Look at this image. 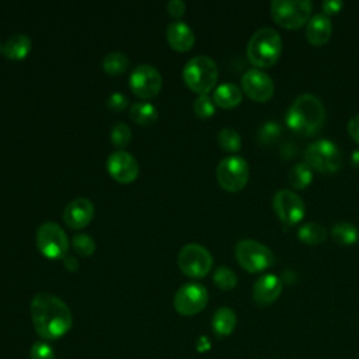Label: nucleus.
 I'll use <instances>...</instances> for the list:
<instances>
[{
    "label": "nucleus",
    "instance_id": "1",
    "mask_svg": "<svg viewBox=\"0 0 359 359\" xmlns=\"http://www.w3.org/2000/svg\"><path fill=\"white\" fill-rule=\"evenodd\" d=\"M29 313L34 328L43 341L63 337L73 324V314L69 306L60 297L48 292H41L34 296Z\"/></svg>",
    "mask_w": 359,
    "mask_h": 359
},
{
    "label": "nucleus",
    "instance_id": "2",
    "mask_svg": "<svg viewBox=\"0 0 359 359\" xmlns=\"http://www.w3.org/2000/svg\"><path fill=\"white\" fill-rule=\"evenodd\" d=\"M324 121L325 107L317 95L310 93L296 97L286 114L287 126L302 136H311L320 132Z\"/></svg>",
    "mask_w": 359,
    "mask_h": 359
},
{
    "label": "nucleus",
    "instance_id": "3",
    "mask_svg": "<svg viewBox=\"0 0 359 359\" xmlns=\"http://www.w3.org/2000/svg\"><path fill=\"white\" fill-rule=\"evenodd\" d=\"M282 52V38L276 29L262 27L257 29L248 43L247 56L255 67H269L279 59Z\"/></svg>",
    "mask_w": 359,
    "mask_h": 359
},
{
    "label": "nucleus",
    "instance_id": "4",
    "mask_svg": "<svg viewBox=\"0 0 359 359\" xmlns=\"http://www.w3.org/2000/svg\"><path fill=\"white\" fill-rule=\"evenodd\" d=\"M217 65L208 55L192 56L182 69L185 84L198 94H208L217 80Z\"/></svg>",
    "mask_w": 359,
    "mask_h": 359
},
{
    "label": "nucleus",
    "instance_id": "5",
    "mask_svg": "<svg viewBox=\"0 0 359 359\" xmlns=\"http://www.w3.org/2000/svg\"><path fill=\"white\" fill-rule=\"evenodd\" d=\"M304 163L323 174L337 172L342 165V153L338 144L330 139H318L304 150Z\"/></svg>",
    "mask_w": 359,
    "mask_h": 359
},
{
    "label": "nucleus",
    "instance_id": "6",
    "mask_svg": "<svg viewBox=\"0 0 359 359\" xmlns=\"http://www.w3.org/2000/svg\"><path fill=\"white\" fill-rule=\"evenodd\" d=\"M237 262L248 272H261L275 262L273 252L262 243L252 238H243L234 247Z\"/></svg>",
    "mask_w": 359,
    "mask_h": 359
},
{
    "label": "nucleus",
    "instance_id": "7",
    "mask_svg": "<svg viewBox=\"0 0 359 359\" xmlns=\"http://www.w3.org/2000/svg\"><path fill=\"white\" fill-rule=\"evenodd\" d=\"M313 3L310 0H273L271 15L282 27L296 29L311 17Z\"/></svg>",
    "mask_w": 359,
    "mask_h": 359
},
{
    "label": "nucleus",
    "instance_id": "8",
    "mask_svg": "<svg viewBox=\"0 0 359 359\" xmlns=\"http://www.w3.org/2000/svg\"><path fill=\"white\" fill-rule=\"evenodd\" d=\"M248 163L237 154L223 157L216 167V178L220 187L229 192L241 191L248 182Z\"/></svg>",
    "mask_w": 359,
    "mask_h": 359
},
{
    "label": "nucleus",
    "instance_id": "9",
    "mask_svg": "<svg viewBox=\"0 0 359 359\" xmlns=\"http://www.w3.org/2000/svg\"><path fill=\"white\" fill-rule=\"evenodd\" d=\"M36 247L48 258H65L69 250V237L56 222H43L36 229Z\"/></svg>",
    "mask_w": 359,
    "mask_h": 359
},
{
    "label": "nucleus",
    "instance_id": "10",
    "mask_svg": "<svg viewBox=\"0 0 359 359\" xmlns=\"http://www.w3.org/2000/svg\"><path fill=\"white\" fill-rule=\"evenodd\" d=\"M180 269L191 278H203L212 269L213 257L210 251L198 243L185 244L178 252Z\"/></svg>",
    "mask_w": 359,
    "mask_h": 359
},
{
    "label": "nucleus",
    "instance_id": "11",
    "mask_svg": "<svg viewBox=\"0 0 359 359\" xmlns=\"http://www.w3.org/2000/svg\"><path fill=\"white\" fill-rule=\"evenodd\" d=\"M208 289L199 282H188L182 285L174 294V309L182 316H194L208 304Z\"/></svg>",
    "mask_w": 359,
    "mask_h": 359
},
{
    "label": "nucleus",
    "instance_id": "12",
    "mask_svg": "<svg viewBox=\"0 0 359 359\" xmlns=\"http://www.w3.org/2000/svg\"><path fill=\"white\" fill-rule=\"evenodd\" d=\"M272 206L279 220L286 226L300 223L306 213L303 199L290 189L276 191L272 198Z\"/></svg>",
    "mask_w": 359,
    "mask_h": 359
},
{
    "label": "nucleus",
    "instance_id": "13",
    "mask_svg": "<svg viewBox=\"0 0 359 359\" xmlns=\"http://www.w3.org/2000/svg\"><path fill=\"white\" fill-rule=\"evenodd\" d=\"M163 86V77L160 72L147 63L137 65L129 74V87L140 98L154 97Z\"/></svg>",
    "mask_w": 359,
    "mask_h": 359
},
{
    "label": "nucleus",
    "instance_id": "14",
    "mask_svg": "<svg viewBox=\"0 0 359 359\" xmlns=\"http://www.w3.org/2000/svg\"><path fill=\"white\" fill-rule=\"evenodd\" d=\"M241 87L244 93L254 101H268L273 95V81L269 74L258 67H251L241 76Z\"/></svg>",
    "mask_w": 359,
    "mask_h": 359
},
{
    "label": "nucleus",
    "instance_id": "15",
    "mask_svg": "<svg viewBox=\"0 0 359 359\" xmlns=\"http://www.w3.org/2000/svg\"><path fill=\"white\" fill-rule=\"evenodd\" d=\"M107 168L112 178L119 182H132L139 174L137 160L126 150H116L107 158Z\"/></svg>",
    "mask_w": 359,
    "mask_h": 359
},
{
    "label": "nucleus",
    "instance_id": "16",
    "mask_svg": "<svg viewBox=\"0 0 359 359\" xmlns=\"http://www.w3.org/2000/svg\"><path fill=\"white\" fill-rule=\"evenodd\" d=\"M94 216V205L88 198L79 196L72 199L65 210H63V219L66 224L72 229H83L86 227Z\"/></svg>",
    "mask_w": 359,
    "mask_h": 359
},
{
    "label": "nucleus",
    "instance_id": "17",
    "mask_svg": "<svg viewBox=\"0 0 359 359\" xmlns=\"http://www.w3.org/2000/svg\"><path fill=\"white\" fill-rule=\"evenodd\" d=\"M282 292V280L275 273H265L259 276L254 286H252V299L254 302L261 306H269L272 304Z\"/></svg>",
    "mask_w": 359,
    "mask_h": 359
},
{
    "label": "nucleus",
    "instance_id": "18",
    "mask_svg": "<svg viewBox=\"0 0 359 359\" xmlns=\"http://www.w3.org/2000/svg\"><path fill=\"white\" fill-rule=\"evenodd\" d=\"M332 34L331 18L324 13H316L306 25V36L311 45H324Z\"/></svg>",
    "mask_w": 359,
    "mask_h": 359
},
{
    "label": "nucleus",
    "instance_id": "19",
    "mask_svg": "<svg viewBox=\"0 0 359 359\" xmlns=\"http://www.w3.org/2000/svg\"><path fill=\"white\" fill-rule=\"evenodd\" d=\"M167 41L175 50H188L195 42L194 29L182 20H175L167 27Z\"/></svg>",
    "mask_w": 359,
    "mask_h": 359
},
{
    "label": "nucleus",
    "instance_id": "20",
    "mask_svg": "<svg viewBox=\"0 0 359 359\" xmlns=\"http://www.w3.org/2000/svg\"><path fill=\"white\" fill-rule=\"evenodd\" d=\"M31 45V38L27 34L17 32L6 39L1 46V52L10 60H21L29 53Z\"/></svg>",
    "mask_w": 359,
    "mask_h": 359
},
{
    "label": "nucleus",
    "instance_id": "21",
    "mask_svg": "<svg viewBox=\"0 0 359 359\" xmlns=\"http://www.w3.org/2000/svg\"><path fill=\"white\" fill-rule=\"evenodd\" d=\"M243 93L234 83L226 81L219 84L213 91V101L222 108H233L241 102Z\"/></svg>",
    "mask_w": 359,
    "mask_h": 359
},
{
    "label": "nucleus",
    "instance_id": "22",
    "mask_svg": "<svg viewBox=\"0 0 359 359\" xmlns=\"http://www.w3.org/2000/svg\"><path fill=\"white\" fill-rule=\"evenodd\" d=\"M237 324V316L230 307H219L212 317V328L216 335L227 337L230 335Z\"/></svg>",
    "mask_w": 359,
    "mask_h": 359
},
{
    "label": "nucleus",
    "instance_id": "23",
    "mask_svg": "<svg viewBox=\"0 0 359 359\" xmlns=\"http://www.w3.org/2000/svg\"><path fill=\"white\" fill-rule=\"evenodd\" d=\"M299 240L307 245H318L327 238V229L318 222H309L299 227Z\"/></svg>",
    "mask_w": 359,
    "mask_h": 359
},
{
    "label": "nucleus",
    "instance_id": "24",
    "mask_svg": "<svg viewBox=\"0 0 359 359\" xmlns=\"http://www.w3.org/2000/svg\"><path fill=\"white\" fill-rule=\"evenodd\" d=\"M331 236L339 245H352L359 240V229L351 222H338L332 224Z\"/></svg>",
    "mask_w": 359,
    "mask_h": 359
},
{
    "label": "nucleus",
    "instance_id": "25",
    "mask_svg": "<svg viewBox=\"0 0 359 359\" xmlns=\"http://www.w3.org/2000/svg\"><path fill=\"white\" fill-rule=\"evenodd\" d=\"M129 115L139 125H150L157 119L158 112L151 102L136 101L130 105Z\"/></svg>",
    "mask_w": 359,
    "mask_h": 359
},
{
    "label": "nucleus",
    "instance_id": "26",
    "mask_svg": "<svg viewBox=\"0 0 359 359\" xmlns=\"http://www.w3.org/2000/svg\"><path fill=\"white\" fill-rule=\"evenodd\" d=\"M287 178H289L290 185L294 189H303V188H306L311 182V180H313V170L304 161H300V163H296L289 170Z\"/></svg>",
    "mask_w": 359,
    "mask_h": 359
},
{
    "label": "nucleus",
    "instance_id": "27",
    "mask_svg": "<svg viewBox=\"0 0 359 359\" xmlns=\"http://www.w3.org/2000/svg\"><path fill=\"white\" fill-rule=\"evenodd\" d=\"M102 67L109 74H121L129 67V57L119 50L109 52L102 57Z\"/></svg>",
    "mask_w": 359,
    "mask_h": 359
},
{
    "label": "nucleus",
    "instance_id": "28",
    "mask_svg": "<svg viewBox=\"0 0 359 359\" xmlns=\"http://www.w3.org/2000/svg\"><path fill=\"white\" fill-rule=\"evenodd\" d=\"M282 133V125L276 121H266L264 122L257 132V137L258 142L264 146L272 144Z\"/></svg>",
    "mask_w": 359,
    "mask_h": 359
},
{
    "label": "nucleus",
    "instance_id": "29",
    "mask_svg": "<svg viewBox=\"0 0 359 359\" xmlns=\"http://www.w3.org/2000/svg\"><path fill=\"white\" fill-rule=\"evenodd\" d=\"M217 143L227 151H237L241 147V137L236 129L223 128L217 132Z\"/></svg>",
    "mask_w": 359,
    "mask_h": 359
},
{
    "label": "nucleus",
    "instance_id": "30",
    "mask_svg": "<svg viewBox=\"0 0 359 359\" xmlns=\"http://www.w3.org/2000/svg\"><path fill=\"white\" fill-rule=\"evenodd\" d=\"M215 285L222 290H230L237 285V275L229 266H219L213 273Z\"/></svg>",
    "mask_w": 359,
    "mask_h": 359
},
{
    "label": "nucleus",
    "instance_id": "31",
    "mask_svg": "<svg viewBox=\"0 0 359 359\" xmlns=\"http://www.w3.org/2000/svg\"><path fill=\"white\" fill-rule=\"evenodd\" d=\"M72 244H73L74 251L80 255H84V257H88L95 251V241L87 233L74 234L73 240H72Z\"/></svg>",
    "mask_w": 359,
    "mask_h": 359
},
{
    "label": "nucleus",
    "instance_id": "32",
    "mask_svg": "<svg viewBox=\"0 0 359 359\" xmlns=\"http://www.w3.org/2000/svg\"><path fill=\"white\" fill-rule=\"evenodd\" d=\"M216 104L213 101V97L209 94H199L194 100V112L201 118H209L215 114Z\"/></svg>",
    "mask_w": 359,
    "mask_h": 359
},
{
    "label": "nucleus",
    "instance_id": "33",
    "mask_svg": "<svg viewBox=\"0 0 359 359\" xmlns=\"http://www.w3.org/2000/svg\"><path fill=\"white\" fill-rule=\"evenodd\" d=\"M132 139V129L125 122H116L111 128V140L118 147H125Z\"/></svg>",
    "mask_w": 359,
    "mask_h": 359
},
{
    "label": "nucleus",
    "instance_id": "34",
    "mask_svg": "<svg viewBox=\"0 0 359 359\" xmlns=\"http://www.w3.org/2000/svg\"><path fill=\"white\" fill-rule=\"evenodd\" d=\"M29 359H55V351L46 341H36L29 349Z\"/></svg>",
    "mask_w": 359,
    "mask_h": 359
},
{
    "label": "nucleus",
    "instance_id": "35",
    "mask_svg": "<svg viewBox=\"0 0 359 359\" xmlns=\"http://www.w3.org/2000/svg\"><path fill=\"white\" fill-rule=\"evenodd\" d=\"M128 97L119 91H114L107 98V107L112 111H122L128 107Z\"/></svg>",
    "mask_w": 359,
    "mask_h": 359
},
{
    "label": "nucleus",
    "instance_id": "36",
    "mask_svg": "<svg viewBox=\"0 0 359 359\" xmlns=\"http://www.w3.org/2000/svg\"><path fill=\"white\" fill-rule=\"evenodd\" d=\"M344 7V3L341 0H324L321 3V8L323 13L327 14L330 17V14H337L341 11V8Z\"/></svg>",
    "mask_w": 359,
    "mask_h": 359
},
{
    "label": "nucleus",
    "instance_id": "37",
    "mask_svg": "<svg viewBox=\"0 0 359 359\" xmlns=\"http://www.w3.org/2000/svg\"><path fill=\"white\" fill-rule=\"evenodd\" d=\"M185 8H187V6L182 0H170L167 3V10L172 17H181L184 14Z\"/></svg>",
    "mask_w": 359,
    "mask_h": 359
},
{
    "label": "nucleus",
    "instance_id": "38",
    "mask_svg": "<svg viewBox=\"0 0 359 359\" xmlns=\"http://www.w3.org/2000/svg\"><path fill=\"white\" fill-rule=\"evenodd\" d=\"M346 129H348L349 136H351L356 143H359V115H353V116L348 121Z\"/></svg>",
    "mask_w": 359,
    "mask_h": 359
},
{
    "label": "nucleus",
    "instance_id": "39",
    "mask_svg": "<svg viewBox=\"0 0 359 359\" xmlns=\"http://www.w3.org/2000/svg\"><path fill=\"white\" fill-rule=\"evenodd\" d=\"M63 264H65V266H66L69 271H76V269L79 268V261H77V258L73 257V255H66V257L63 258Z\"/></svg>",
    "mask_w": 359,
    "mask_h": 359
},
{
    "label": "nucleus",
    "instance_id": "40",
    "mask_svg": "<svg viewBox=\"0 0 359 359\" xmlns=\"http://www.w3.org/2000/svg\"><path fill=\"white\" fill-rule=\"evenodd\" d=\"M351 163L353 167L359 168V149H355L351 154Z\"/></svg>",
    "mask_w": 359,
    "mask_h": 359
},
{
    "label": "nucleus",
    "instance_id": "41",
    "mask_svg": "<svg viewBox=\"0 0 359 359\" xmlns=\"http://www.w3.org/2000/svg\"><path fill=\"white\" fill-rule=\"evenodd\" d=\"M1 46H3V43H1V42H0V52H1Z\"/></svg>",
    "mask_w": 359,
    "mask_h": 359
}]
</instances>
